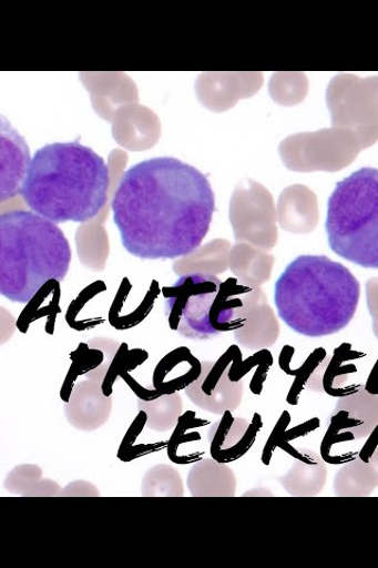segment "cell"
<instances>
[{
  "instance_id": "6da1fadb",
  "label": "cell",
  "mask_w": 378,
  "mask_h": 568,
  "mask_svg": "<svg viewBox=\"0 0 378 568\" xmlns=\"http://www.w3.org/2000/svg\"><path fill=\"white\" fill-rule=\"evenodd\" d=\"M112 210L125 251L142 260H174L202 245L215 197L200 170L162 156L123 173Z\"/></svg>"
},
{
  "instance_id": "7a4b0ae2",
  "label": "cell",
  "mask_w": 378,
  "mask_h": 568,
  "mask_svg": "<svg viewBox=\"0 0 378 568\" xmlns=\"http://www.w3.org/2000/svg\"><path fill=\"white\" fill-rule=\"evenodd\" d=\"M104 159L80 142H53L34 153L22 187L30 211L57 224L95 219L108 201Z\"/></svg>"
},
{
  "instance_id": "3957f363",
  "label": "cell",
  "mask_w": 378,
  "mask_h": 568,
  "mask_svg": "<svg viewBox=\"0 0 378 568\" xmlns=\"http://www.w3.org/2000/svg\"><path fill=\"white\" fill-rule=\"evenodd\" d=\"M361 286L354 274L327 256L295 258L275 284L279 317L294 332L309 337L344 331L354 318Z\"/></svg>"
},
{
  "instance_id": "277c9868",
  "label": "cell",
  "mask_w": 378,
  "mask_h": 568,
  "mask_svg": "<svg viewBox=\"0 0 378 568\" xmlns=\"http://www.w3.org/2000/svg\"><path fill=\"white\" fill-rule=\"evenodd\" d=\"M71 247L63 231L32 211L0 216V294L29 304L49 281L62 282L70 268Z\"/></svg>"
},
{
  "instance_id": "5b68a950",
  "label": "cell",
  "mask_w": 378,
  "mask_h": 568,
  "mask_svg": "<svg viewBox=\"0 0 378 568\" xmlns=\"http://www.w3.org/2000/svg\"><path fill=\"white\" fill-rule=\"evenodd\" d=\"M170 327L192 341H210L225 332L244 327L246 298L232 281L210 274L180 277L162 290Z\"/></svg>"
},
{
  "instance_id": "8992f818",
  "label": "cell",
  "mask_w": 378,
  "mask_h": 568,
  "mask_svg": "<svg viewBox=\"0 0 378 568\" xmlns=\"http://www.w3.org/2000/svg\"><path fill=\"white\" fill-rule=\"evenodd\" d=\"M326 230L331 251L367 270H378V170L364 168L336 184Z\"/></svg>"
},
{
  "instance_id": "52a82bcc",
  "label": "cell",
  "mask_w": 378,
  "mask_h": 568,
  "mask_svg": "<svg viewBox=\"0 0 378 568\" xmlns=\"http://www.w3.org/2000/svg\"><path fill=\"white\" fill-rule=\"evenodd\" d=\"M236 349L237 346H231L218 362L203 363L201 378L186 388V395L203 410L224 415L239 407L244 393L243 382H232L228 377Z\"/></svg>"
},
{
  "instance_id": "ba28073f",
  "label": "cell",
  "mask_w": 378,
  "mask_h": 568,
  "mask_svg": "<svg viewBox=\"0 0 378 568\" xmlns=\"http://www.w3.org/2000/svg\"><path fill=\"white\" fill-rule=\"evenodd\" d=\"M223 416L211 426L207 442L212 458L219 464L228 465L245 456L254 447L258 433L263 428V422L259 415H255L252 423L233 417L231 412Z\"/></svg>"
},
{
  "instance_id": "9c48e42d",
  "label": "cell",
  "mask_w": 378,
  "mask_h": 568,
  "mask_svg": "<svg viewBox=\"0 0 378 568\" xmlns=\"http://www.w3.org/2000/svg\"><path fill=\"white\" fill-rule=\"evenodd\" d=\"M202 373L203 363L197 361L188 348L180 347L157 364L153 387L162 396L174 395L200 379Z\"/></svg>"
},
{
  "instance_id": "30bf717a",
  "label": "cell",
  "mask_w": 378,
  "mask_h": 568,
  "mask_svg": "<svg viewBox=\"0 0 378 568\" xmlns=\"http://www.w3.org/2000/svg\"><path fill=\"white\" fill-rule=\"evenodd\" d=\"M30 151L25 140L2 123V176H0V200H12L22 192L30 166Z\"/></svg>"
},
{
  "instance_id": "8fae6325",
  "label": "cell",
  "mask_w": 378,
  "mask_h": 568,
  "mask_svg": "<svg viewBox=\"0 0 378 568\" xmlns=\"http://www.w3.org/2000/svg\"><path fill=\"white\" fill-rule=\"evenodd\" d=\"M330 424L340 432L351 433L358 440L369 437L378 425V396L361 389L339 400Z\"/></svg>"
},
{
  "instance_id": "7c38bea8",
  "label": "cell",
  "mask_w": 378,
  "mask_h": 568,
  "mask_svg": "<svg viewBox=\"0 0 378 568\" xmlns=\"http://www.w3.org/2000/svg\"><path fill=\"white\" fill-rule=\"evenodd\" d=\"M294 466L280 478V484L292 496H316L327 483L326 462L309 449H298Z\"/></svg>"
},
{
  "instance_id": "4fadbf2b",
  "label": "cell",
  "mask_w": 378,
  "mask_h": 568,
  "mask_svg": "<svg viewBox=\"0 0 378 568\" xmlns=\"http://www.w3.org/2000/svg\"><path fill=\"white\" fill-rule=\"evenodd\" d=\"M187 486L192 496H234L237 481L234 473L215 459H202L191 469Z\"/></svg>"
},
{
  "instance_id": "5bb4252c",
  "label": "cell",
  "mask_w": 378,
  "mask_h": 568,
  "mask_svg": "<svg viewBox=\"0 0 378 568\" xmlns=\"http://www.w3.org/2000/svg\"><path fill=\"white\" fill-rule=\"evenodd\" d=\"M378 487V448L369 462L357 457L341 468L335 477L338 496H369Z\"/></svg>"
},
{
  "instance_id": "9a60e30c",
  "label": "cell",
  "mask_w": 378,
  "mask_h": 568,
  "mask_svg": "<svg viewBox=\"0 0 378 568\" xmlns=\"http://www.w3.org/2000/svg\"><path fill=\"white\" fill-rule=\"evenodd\" d=\"M57 280L49 281L45 286L33 296L20 317L17 320V327L22 333H27L30 325L43 317L48 318L45 331L53 334L55 331V320L61 313L60 300L61 288Z\"/></svg>"
},
{
  "instance_id": "2e32d148",
  "label": "cell",
  "mask_w": 378,
  "mask_h": 568,
  "mask_svg": "<svg viewBox=\"0 0 378 568\" xmlns=\"http://www.w3.org/2000/svg\"><path fill=\"white\" fill-rule=\"evenodd\" d=\"M206 425H208V422L196 418L193 412H188L183 417H180L168 442V457L173 464L182 466L186 447H190L195 464L203 459V455H205V450L202 448L203 435L195 430L204 428Z\"/></svg>"
},
{
  "instance_id": "e0dca14e",
  "label": "cell",
  "mask_w": 378,
  "mask_h": 568,
  "mask_svg": "<svg viewBox=\"0 0 378 568\" xmlns=\"http://www.w3.org/2000/svg\"><path fill=\"white\" fill-rule=\"evenodd\" d=\"M292 416L289 413H283L280 419L278 420L276 428L274 429L272 436L266 442V446L264 448L262 460L265 466H269L272 464V459L274 453L277 448H280L286 454H289L294 457L298 449L290 446V442L309 435L319 428V419L314 418L309 422H305L300 425L295 426V428L287 430V426L290 425Z\"/></svg>"
},
{
  "instance_id": "ac0fdd59",
  "label": "cell",
  "mask_w": 378,
  "mask_h": 568,
  "mask_svg": "<svg viewBox=\"0 0 378 568\" xmlns=\"http://www.w3.org/2000/svg\"><path fill=\"white\" fill-rule=\"evenodd\" d=\"M182 400L174 395L161 396L157 399L145 402L139 400L140 412L147 414V426L151 430L165 433L176 426L180 417H182V404L171 407L174 403Z\"/></svg>"
},
{
  "instance_id": "d6986e66",
  "label": "cell",
  "mask_w": 378,
  "mask_h": 568,
  "mask_svg": "<svg viewBox=\"0 0 378 568\" xmlns=\"http://www.w3.org/2000/svg\"><path fill=\"white\" fill-rule=\"evenodd\" d=\"M143 495L184 496L183 479L174 468L157 466L143 479Z\"/></svg>"
},
{
  "instance_id": "ffe728a7",
  "label": "cell",
  "mask_w": 378,
  "mask_h": 568,
  "mask_svg": "<svg viewBox=\"0 0 378 568\" xmlns=\"http://www.w3.org/2000/svg\"><path fill=\"white\" fill-rule=\"evenodd\" d=\"M149 358V353L143 349H129L127 345H121V349L115 355L114 362L108 369L106 375L102 382V390L106 397L113 394V385L119 376L127 375L132 369L145 363Z\"/></svg>"
},
{
  "instance_id": "44dd1931",
  "label": "cell",
  "mask_w": 378,
  "mask_h": 568,
  "mask_svg": "<svg viewBox=\"0 0 378 568\" xmlns=\"http://www.w3.org/2000/svg\"><path fill=\"white\" fill-rule=\"evenodd\" d=\"M147 414L145 412H140L133 424L131 425L130 430L127 434H125L120 449L118 457L122 462H132L134 460V448H135V440L141 435L143 429H145V426H147Z\"/></svg>"
},
{
  "instance_id": "7402d4cb",
  "label": "cell",
  "mask_w": 378,
  "mask_h": 568,
  "mask_svg": "<svg viewBox=\"0 0 378 568\" xmlns=\"http://www.w3.org/2000/svg\"><path fill=\"white\" fill-rule=\"evenodd\" d=\"M378 448V425L371 433V435L368 437L367 443L365 444V447L359 452L358 457L361 458L365 462H369L370 457L375 453V450Z\"/></svg>"
}]
</instances>
